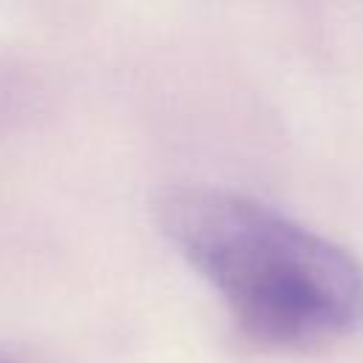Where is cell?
<instances>
[{"instance_id":"cell-2","label":"cell","mask_w":363,"mask_h":363,"mask_svg":"<svg viewBox=\"0 0 363 363\" xmlns=\"http://www.w3.org/2000/svg\"><path fill=\"white\" fill-rule=\"evenodd\" d=\"M0 363H9V360H0Z\"/></svg>"},{"instance_id":"cell-1","label":"cell","mask_w":363,"mask_h":363,"mask_svg":"<svg viewBox=\"0 0 363 363\" xmlns=\"http://www.w3.org/2000/svg\"><path fill=\"white\" fill-rule=\"evenodd\" d=\"M159 221L258 349L309 352L360 329L363 267L289 216L230 190L176 187Z\"/></svg>"}]
</instances>
